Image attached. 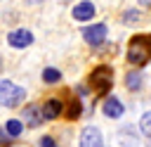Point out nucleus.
<instances>
[{"instance_id": "obj_5", "label": "nucleus", "mask_w": 151, "mask_h": 147, "mask_svg": "<svg viewBox=\"0 0 151 147\" xmlns=\"http://www.w3.org/2000/svg\"><path fill=\"white\" fill-rule=\"evenodd\" d=\"M7 43H9L12 47H17V50H24V47H28V45L33 43V33H31L28 28H17V31H12V33L7 36Z\"/></svg>"}, {"instance_id": "obj_1", "label": "nucleus", "mask_w": 151, "mask_h": 147, "mask_svg": "<svg viewBox=\"0 0 151 147\" xmlns=\"http://www.w3.org/2000/svg\"><path fill=\"white\" fill-rule=\"evenodd\" d=\"M151 59V33H137L127 43V62L132 66H144Z\"/></svg>"}, {"instance_id": "obj_11", "label": "nucleus", "mask_w": 151, "mask_h": 147, "mask_svg": "<svg viewBox=\"0 0 151 147\" xmlns=\"http://www.w3.org/2000/svg\"><path fill=\"white\" fill-rule=\"evenodd\" d=\"M21 133H24V121L9 119V121H7V135H9V138H19Z\"/></svg>"}, {"instance_id": "obj_10", "label": "nucleus", "mask_w": 151, "mask_h": 147, "mask_svg": "<svg viewBox=\"0 0 151 147\" xmlns=\"http://www.w3.org/2000/svg\"><path fill=\"white\" fill-rule=\"evenodd\" d=\"M59 114H61V102L59 100H47L42 104V116L45 119H57Z\"/></svg>"}, {"instance_id": "obj_3", "label": "nucleus", "mask_w": 151, "mask_h": 147, "mask_svg": "<svg viewBox=\"0 0 151 147\" xmlns=\"http://www.w3.org/2000/svg\"><path fill=\"white\" fill-rule=\"evenodd\" d=\"M24 97H26L24 88L14 85L12 81H0V104L2 107H17V104H21Z\"/></svg>"}, {"instance_id": "obj_6", "label": "nucleus", "mask_w": 151, "mask_h": 147, "mask_svg": "<svg viewBox=\"0 0 151 147\" xmlns=\"http://www.w3.org/2000/svg\"><path fill=\"white\" fill-rule=\"evenodd\" d=\"M80 147H104L99 128H94V126L83 128V133H80Z\"/></svg>"}, {"instance_id": "obj_16", "label": "nucleus", "mask_w": 151, "mask_h": 147, "mask_svg": "<svg viewBox=\"0 0 151 147\" xmlns=\"http://www.w3.org/2000/svg\"><path fill=\"white\" fill-rule=\"evenodd\" d=\"M40 145H42V147H57L52 138H42V140H40Z\"/></svg>"}, {"instance_id": "obj_17", "label": "nucleus", "mask_w": 151, "mask_h": 147, "mask_svg": "<svg viewBox=\"0 0 151 147\" xmlns=\"http://www.w3.org/2000/svg\"><path fill=\"white\" fill-rule=\"evenodd\" d=\"M139 5H144V7H151V0H139Z\"/></svg>"}, {"instance_id": "obj_12", "label": "nucleus", "mask_w": 151, "mask_h": 147, "mask_svg": "<svg viewBox=\"0 0 151 147\" xmlns=\"http://www.w3.org/2000/svg\"><path fill=\"white\" fill-rule=\"evenodd\" d=\"M125 83H127L130 90H139V85H142V74H137V71L127 74V76H125Z\"/></svg>"}, {"instance_id": "obj_14", "label": "nucleus", "mask_w": 151, "mask_h": 147, "mask_svg": "<svg viewBox=\"0 0 151 147\" xmlns=\"http://www.w3.org/2000/svg\"><path fill=\"white\" fill-rule=\"evenodd\" d=\"M142 133H144V135H149V138H151V111H149V114H144V116H142Z\"/></svg>"}, {"instance_id": "obj_8", "label": "nucleus", "mask_w": 151, "mask_h": 147, "mask_svg": "<svg viewBox=\"0 0 151 147\" xmlns=\"http://www.w3.org/2000/svg\"><path fill=\"white\" fill-rule=\"evenodd\" d=\"M104 114L111 116V119L123 116V104H120V100H118V97H109V100L104 102Z\"/></svg>"}, {"instance_id": "obj_9", "label": "nucleus", "mask_w": 151, "mask_h": 147, "mask_svg": "<svg viewBox=\"0 0 151 147\" xmlns=\"http://www.w3.org/2000/svg\"><path fill=\"white\" fill-rule=\"evenodd\" d=\"M42 111L40 109H35V107H26L24 109V123H28V126H40L42 123Z\"/></svg>"}, {"instance_id": "obj_13", "label": "nucleus", "mask_w": 151, "mask_h": 147, "mask_svg": "<svg viewBox=\"0 0 151 147\" xmlns=\"http://www.w3.org/2000/svg\"><path fill=\"white\" fill-rule=\"evenodd\" d=\"M59 78H61V74H59L57 69H52V66L42 71V81H45V83H57Z\"/></svg>"}, {"instance_id": "obj_15", "label": "nucleus", "mask_w": 151, "mask_h": 147, "mask_svg": "<svg viewBox=\"0 0 151 147\" xmlns=\"http://www.w3.org/2000/svg\"><path fill=\"white\" fill-rule=\"evenodd\" d=\"M78 116H80V102L73 100L71 107H68V119H78Z\"/></svg>"}, {"instance_id": "obj_7", "label": "nucleus", "mask_w": 151, "mask_h": 147, "mask_svg": "<svg viewBox=\"0 0 151 147\" xmlns=\"http://www.w3.org/2000/svg\"><path fill=\"white\" fill-rule=\"evenodd\" d=\"M92 17H94V5H92L90 0H83V2H78V5L73 7V19L87 21V19H92Z\"/></svg>"}, {"instance_id": "obj_4", "label": "nucleus", "mask_w": 151, "mask_h": 147, "mask_svg": "<svg viewBox=\"0 0 151 147\" xmlns=\"http://www.w3.org/2000/svg\"><path fill=\"white\" fill-rule=\"evenodd\" d=\"M83 38L90 45H101L106 40V26L104 24H92V26L83 28Z\"/></svg>"}, {"instance_id": "obj_2", "label": "nucleus", "mask_w": 151, "mask_h": 147, "mask_svg": "<svg viewBox=\"0 0 151 147\" xmlns=\"http://www.w3.org/2000/svg\"><path fill=\"white\" fill-rule=\"evenodd\" d=\"M90 85H92V90L97 92V95H104V92H109L111 90V85H113V71H111V66H97V69H92V74H90Z\"/></svg>"}]
</instances>
